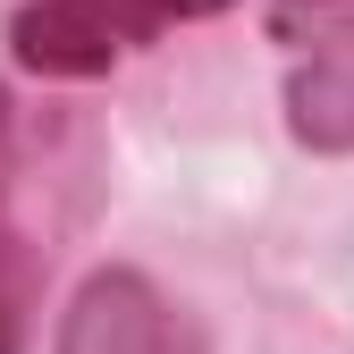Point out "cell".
I'll return each instance as SVG.
<instances>
[{
    "mask_svg": "<svg viewBox=\"0 0 354 354\" xmlns=\"http://www.w3.org/2000/svg\"><path fill=\"white\" fill-rule=\"evenodd\" d=\"M270 42L287 51V136L321 160L354 152V0H270Z\"/></svg>",
    "mask_w": 354,
    "mask_h": 354,
    "instance_id": "obj_2",
    "label": "cell"
},
{
    "mask_svg": "<svg viewBox=\"0 0 354 354\" xmlns=\"http://www.w3.org/2000/svg\"><path fill=\"white\" fill-rule=\"evenodd\" d=\"M219 9H236V0H26L9 17V59L26 76L84 84V76H110L118 59H136L160 34L203 26Z\"/></svg>",
    "mask_w": 354,
    "mask_h": 354,
    "instance_id": "obj_1",
    "label": "cell"
},
{
    "mask_svg": "<svg viewBox=\"0 0 354 354\" xmlns=\"http://www.w3.org/2000/svg\"><path fill=\"white\" fill-rule=\"evenodd\" d=\"M51 354H203V337L144 270L110 261V270H93L68 295Z\"/></svg>",
    "mask_w": 354,
    "mask_h": 354,
    "instance_id": "obj_3",
    "label": "cell"
},
{
    "mask_svg": "<svg viewBox=\"0 0 354 354\" xmlns=\"http://www.w3.org/2000/svg\"><path fill=\"white\" fill-rule=\"evenodd\" d=\"M34 295H42V253L17 219V102L0 84V354H26Z\"/></svg>",
    "mask_w": 354,
    "mask_h": 354,
    "instance_id": "obj_4",
    "label": "cell"
}]
</instances>
